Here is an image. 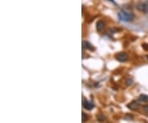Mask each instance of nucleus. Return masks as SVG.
I'll return each instance as SVG.
<instances>
[{"instance_id":"nucleus-3","label":"nucleus","mask_w":148,"mask_h":123,"mask_svg":"<svg viewBox=\"0 0 148 123\" xmlns=\"http://www.w3.org/2000/svg\"><path fill=\"white\" fill-rule=\"evenodd\" d=\"M115 58H116V59L118 61H119V62H126V61L128 59V56L126 53L119 52L115 55Z\"/></svg>"},{"instance_id":"nucleus-9","label":"nucleus","mask_w":148,"mask_h":123,"mask_svg":"<svg viewBox=\"0 0 148 123\" xmlns=\"http://www.w3.org/2000/svg\"><path fill=\"white\" fill-rule=\"evenodd\" d=\"M105 116H104L103 114H99L97 116V119H98V121H99V122H103L104 120H105Z\"/></svg>"},{"instance_id":"nucleus-1","label":"nucleus","mask_w":148,"mask_h":123,"mask_svg":"<svg viewBox=\"0 0 148 123\" xmlns=\"http://www.w3.org/2000/svg\"><path fill=\"white\" fill-rule=\"evenodd\" d=\"M118 18L122 22H132V20H134L135 15L133 13H132L131 12H128V11H125V10H121L118 13Z\"/></svg>"},{"instance_id":"nucleus-4","label":"nucleus","mask_w":148,"mask_h":123,"mask_svg":"<svg viewBox=\"0 0 148 123\" xmlns=\"http://www.w3.org/2000/svg\"><path fill=\"white\" fill-rule=\"evenodd\" d=\"M127 107H128V108H129L130 110L136 111V110H137V109L139 108L140 105L137 101H132L130 103H128V104L127 105Z\"/></svg>"},{"instance_id":"nucleus-2","label":"nucleus","mask_w":148,"mask_h":123,"mask_svg":"<svg viewBox=\"0 0 148 123\" xmlns=\"http://www.w3.org/2000/svg\"><path fill=\"white\" fill-rule=\"evenodd\" d=\"M137 8L140 12H142L144 13H148V0L144 2V3H139L137 6Z\"/></svg>"},{"instance_id":"nucleus-8","label":"nucleus","mask_w":148,"mask_h":123,"mask_svg":"<svg viewBox=\"0 0 148 123\" xmlns=\"http://www.w3.org/2000/svg\"><path fill=\"white\" fill-rule=\"evenodd\" d=\"M140 102H142V103H147L148 102V96L147 95H145V94H141L138 97Z\"/></svg>"},{"instance_id":"nucleus-5","label":"nucleus","mask_w":148,"mask_h":123,"mask_svg":"<svg viewBox=\"0 0 148 123\" xmlns=\"http://www.w3.org/2000/svg\"><path fill=\"white\" fill-rule=\"evenodd\" d=\"M82 105H83L84 108L86 109V110H91V109L94 108V107H95V105L93 104L92 103H90L89 101H87L86 99L83 100V102H82Z\"/></svg>"},{"instance_id":"nucleus-13","label":"nucleus","mask_w":148,"mask_h":123,"mask_svg":"<svg viewBox=\"0 0 148 123\" xmlns=\"http://www.w3.org/2000/svg\"><path fill=\"white\" fill-rule=\"evenodd\" d=\"M126 118L128 119V120H131V119H132V116H130V115H127ZM126 119V120H127Z\"/></svg>"},{"instance_id":"nucleus-11","label":"nucleus","mask_w":148,"mask_h":123,"mask_svg":"<svg viewBox=\"0 0 148 123\" xmlns=\"http://www.w3.org/2000/svg\"><path fill=\"white\" fill-rule=\"evenodd\" d=\"M142 48H143V50L144 51H148V44H147V43H143L142 45Z\"/></svg>"},{"instance_id":"nucleus-15","label":"nucleus","mask_w":148,"mask_h":123,"mask_svg":"<svg viewBox=\"0 0 148 123\" xmlns=\"http://www.w3.org/2000/svg\"><path fill=\"white\" fill-rule=\"evenodd\" d=\"M147 59H148V55H147Z\"/></svg>"},{"instance_id":"nucleus-6","label":"nucleus","mask_w":148,"mask_h":123,"mask_svg":"<svg viewBox=\"0 0 148 123\" xmlns=\"http://www.w3.org/2000/svg\"><path fill=\"white\" fill-rule=\"evenodd\" d=\"M105 27V23L102 20H100L96 22V30L98 32H102Z\"/></svg>"},{"instance_id":"nucleus-7","label":"nucleus","mask_w":148,"mask_h":123,"mask_svg":"<svg viewBox=\"0 0 148 123\" xmlns=\"http://www.w3.org/2000/svg\"><path fill=\"white\" fill-rule=\"evenodd\" d=\"M82 46H83L84 49L90 50V51H94V50H95L94 49V47L92 46V45L88 41H83L82 42Z\"/></svg>"},{"instance_id":"nucleus-10","label":"nucleus","mask_w":148,"mask_h":123,"mask_svg":"<svg viewBox=\"0 0 148 123\" xmlns=\"http://www.w3.org/2000/svg\"><path fill=\"white\" fill-rule=\"evenodd\" d=\"M82 122L84 123V122H86V121H87V119H88V117H87V115H86V114H85V113H84V112H82Z\"/></svg>"},{"instance_id":"nucleus-12","label":"nucleus","mask_w":148,"mask_h":123,"mask_svg":"<svg viewBox=\"0 0 148 123\" xmlns=\"http://www.w3.org/2000/svg\"><path fill=\"white\" fill-rule=\"evenodd\" d=\"M144 111H145L146 112H147V114H148V105L144 106Z\"/></svg>"},{"instance_id":"nucleus-14","label":"nucleus","mask_w":148,"mask_h":123,"mask_svg":"<svg viewBox=\"0 0 148 123\" xmlns=\"http://www.w3.org/2000/svg\"><path fill=\"white\" fill-rule=\"evenodd\" d=\"M132 84V79H128V85H131Z\"/></svg>"}]
</instances>
